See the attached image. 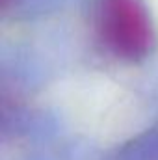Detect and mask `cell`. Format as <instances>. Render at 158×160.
<instances>
[{
  "mask_svg": "<svg viewBox=\"0 0 158 160\" xmlns=\"http://www.w3.org/2000/svg\"><path fill=\"white\" fill-rule=\"evenodd\" d=\"M95 26L102 45L121 60L138 62L153 48V26L143 0H97Z\"/></svg>",
  "mask_w": 158,
  "mask_h": 160,
  "instance_id": "1",
  "label": "cell"
}]
</instances>
